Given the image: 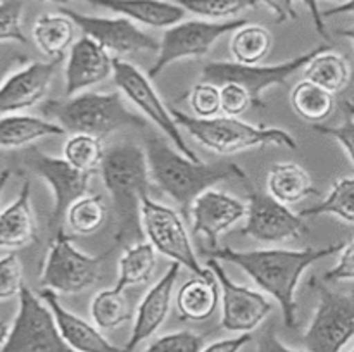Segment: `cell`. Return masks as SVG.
I'll list each match as a JSON object with an SVG mask.
<instances>
[{"label":"cell","instance_id":"obj_1","mask_svg":"<svg viewBox=\"0 0 354 352\" xmlns=\"http://www.w3.org/2000/svg\"><path fill=\"white\" fill-rule=\"evenodd\" d=\"M344 242L304 248H259V251H235L218 247L207 251V257L227 261L244 269L252 282L279 302L283 323L296 328V290L301 276L308 268L322 259L334 255L344 248Z\"/></svg>","mask_w":354,"mask_h":352},{"label":"cell","instance_id":"obj_2","mask_svg":"<svg viewBox=\"0 0 354 352\" xmlns=\"http://www.w3.org/2000/svg\"><path fill=\"white\" fill-rule=\"evenodd\" d=\"M149 171L156 185L168 193L180 206L183 214L189 216L194 200L206 190L213 188L225 179H241L248 183L249 178L234 162H206L190 159L176 150L159 135H149L145 140Z\"/></svg>","mask_w":354,"mask_h":352},{"label":"cell","instance_id":"obj_3","mask_svg":"<svg viewBox=\"0 0 354 352\" xmlns=\"http://www.w3.org/2000/svg\"><path fill=\"white\" fill-rule=\"evenodd\" d=\"M100 176L116 216V240L128 242L142 230V200L149 197L151 171L145 150L135 144H118L106 150Z\"/></svg>","mask_w":354,"mask_h":352},{"label":"cell","instance_id":"obj_4","mask_svg":"<svg viewBox=\"0 0 354 352\" xmlns=\"http://www.w3.org/2000/svg\"><path fill=\"white\" fill-rule=\"evenodd\" d=\"M66 133H83L104 138L127 126L144 128L145 121L124 106L120 93L82 92L68 99L48 100L41 107Z\"/></svg>","mask_w":354,"mask_h":352},{"label":"cell","instance_id":"obj_5","mask_svg":"<svg viewBox=\"0 0 354 352\" xmlns=\"http://www.w3.org/2000/svg\"><path fill=\"white\" fill-rule=\"evenodd\" d=\"M171 113L178 126L189 131L190 137L196 138L201 145L220 155L239 154L266 145H275L289 150L297 148V141L292 133L282 128L258 126L232 116H214L203 119L176 109H171Z\"/></svg>","mask_w":354,"mask_h":352},{"label":"cell","instance_id":"obj_6","mask_svg":"<svg viewBox=\"0 0 354 352\" xmlns=\"http://www.w3.org/2000/svg\"><path fill=\"white\" fill-rule=\"evenodd\" d=\"M0 352H75L62 338L50 307L28 285L19 293V307Z\"/></svg>","mask_w":354,"mask_h":352},{"label":"cell","instance_id":"obj_7","mask_svg":"<svg viewBox=\"0 0 354 352\" xmlns=\"http://www.w3.org/2000/svg\"><path fill=\"white\" fill-rule=\"evenodd\" d=\"M109 252L88 255L73 245L64 230L57 231L45 255L40 273L41 289L55 293H80L99 282L100 269Z\"/></svg>","mask_w":354,"mask_h":352},{"label":"cell","instance_id":"obj_8","mask_svg":"<svg viewBox=\"0 0 354 352\" xmlns=\"http://www.w3.org/2000/svg\"><path fill=\"white\" fill-rule=\"evenodd\" d=\"M327 48V45H320L317 48L304 52L290 61H283L280 64L270 66H245L239 62H207L203 68V81L214 83L221 86L225 83H237L249 92L254 107L265 106L263 95L268 88L277 85H286L287 79L299 69H304L310 64L311 59Z\"/></svg>","mask_w":354,"mask_h":352},{"label":"cell","instance_id":"obj_9","mask_svg":"<svg viewBox=\"0 0 354 352\" xmlns=\"http://www.w3.org/2000/svg\"><path fill=\"white\" fill-rule=\"evenodd\" d=\"M318 307L303 335L308 352H341L354 337V290L339 293L317 282Z\"/></svg>","mask_w":354,"mask_h":352},{"label":"cell","instance_id":"obj_10","mask_svg":"<svg viewBox=\"0 0 354 352\" xmlns=\"http://www.w3.org/2000/svg\"><path fill=\"white\" fill-rule=\"evenodd\" d=\"M244 23V19H190L180 21V23L166 28L165 35L159 41L158 57L147 76L154 78L162 69L168 68L173 62L182 61V59L204 57L221 37L234 33Z\"/></svg>","mask_w":354,"mask_h":352},{"label":"cell","instance_id":"obj_11","mask_svg":"<svg viewBox=\"0 0 354 352\" xmlns=\"http://www.w3.org/2000/svg\"><path fill=\"white\" fill-rule=\"evenodd\" d=\"M113 78L118 90L171 140L176 150H180L187 157L196 159V161L199 159L196 152L187 145L178 123L173 117L171 109L165 106L147 75H144L137 66L124 61L123 57H114Z\"/></svg>","mask_w":354,"mask_h":352},{"label":"cell","instance_id":"obj_12","mask_svg":"<svg viewBox=\"0 0 354 352\" xmlns=\"http://www.w3.org/2000/svg\"><path fill=\"white\" fill-rule=\"evenodd\" d=\"M140 219L144 235L158 254L178 262L194 275H201L206 269L194 252L182 216L173 207L145 197L142 200Z\"/></svg>","mask_w":354,"mask_h":352},{"label":"cell","instance_id":"obj_13","mask_svg":"<svg viewBox=\"0 0 354 352\" xmlns=\"http://www.w3.org/2000/svg\"><path fill=\"white\" fill-rule=\"evenodd\" d=\"M23 161L31 171L37 173L50 186L52 197H54V207H52L50 216L52 231L57 233V231L64 230L62 226H64L69 206L86 195L93 175L80 171L75 166L69 164L64 157H52L35 147H31L24 154Z\"/></svg>","mask_w":354,"mask_h":352},{"label":"cell","instance_id":"obj_14","mask_svg":"<svg viewBox=\"0 0 354 352\" xmlns=\"http://www.w3.org/2000/svg\"><path fill=\"white\" fill-rule=\"evenodd\" d=\"M207 268L214 273L221 292V326L232 333H251L272 313V302L261 292L235 283L220 261L207 259Z\"/></svg>","mask_w":354,"mask_h":352},{"label":"cell","instance_id":"obj_15","mask_svg":"<svg viewBox=\"0 0 354 352\" xmlns=\"http://www.w3.org/2000/svg\"><path fill=\"white\" fill-rule=\"evenodd\" d=\"M245 217L248 223L242 228V235L263 244L296 240L308 231L304 217H301L299 213H292L289 206L275 200L270 193L256 192L251 185Z\"/></svg>","mask_w":354,"mask_h":352},{"label":"cell","instance_id":"obj_16","mask_svg":"<svg viewBox=\"0 0 354 352\" xmlns=\"http://www.w3.org/2000/svg\"><path fill=\"white\" fill-rule=\"evenodd\" d=\"M61 12L71 17L76 28L83 31V35L102 45L113 57H123V55L144 50H159V41L154 37L142 31L133 21L123 16H90V14H82L68 7H61Z\"/></svg>","mask_w":354,"mask_h":352},{"label":"cell","instance_id":"obj_17","mask_svg":"<svg viewBox=\"0 0 354 352\" xmlns=\"http://www.w3.org/2000/svg\"><path fill=\"white\" fill-rule=\"evenodd\" d=\"M248 204L234 195L218 190H206L194 200L190 207V221L196 235H201L209 244V251L218 248L221 235L245 217Z\"/></svg>","mask_w":354,"mask_h":352},{"label":"cell","instance_id":"obj_18","mask_svg":"<svg viewBox=\"0 0 354 352\" xmlns=\"http://www.w3.org/2000/svg\"><path fill=\"white\" fill-rule=\"evenodd\" d=\"M59 62L33 61L0 85V114H16L37 106L47 95Z\"/></svg>","mask_w":354,"mask_h":352},{"label":"cell","instance_id":"obj_19","mask_svg":"<svg viewBox=\"0 0 354 352\" xmlns=\"http://www.w3.org/2000/svg\"><path fill=\"white\" fill-rule=\"evenodd\" d=\"M178 273L180 264L171 262L165 275L159 278V282L147 290L144 299L138 304L137 313H135L130 338L123 347L124 352H133L142 342L151 338L162 326L168 317L169 307H171L173 290H175L176 280H178Z\"/></svg>","mask_w":354,"mask_h":352},{"label":"cell","instance_id":"obj_20","mask_svg":"<svg viewBox=\"0 0 354 352\" xmlns=\"http://www.w3.org/2000/svg\"><path fill=\"white\" fill-rule=\"evenodd\" d=\"M114 57L102 47L83 35L73 43L66 62V93L68 97L85 92L90 86L113 76Z\"/></svg>","mask_w":354,"mask_h":352},{"label":"cell","instance_id":"obj_21","mask_svg":"<svg viewBox=\"0 0 354 352\" xmlns=\"http://www.w3.org/2000/svg\"><path fill=\"white\" fill-rule=\"evenodd\" d=\"M38 295L50 307L62 338L75 352H124V349L111 344L100 333V328H97L95 324H90L88 321L66 309L55 292L41 289Z\"/></svg>","mask_w":354,"mask_h":352},{"label":"cell","instance_id":"obj_22","mask_svg":"<svg viewBox=\"0 0 354 352\" xmlns=\"http://www.w3.org/2000/svg\"><path fill=\"white\" fill-rule=\"evenodd\" d=\"M90 6L102 7L133 23L151 28H169L185 17L187 10L175 0H83Z\"/></svg>","mask_w":354,"mask_h":352},{"label":"cell","instance_id":"obj_23","mask_svg":"<svg viewBox=\"0 0 354 352\" xmlns=\"http://www.w3.org/2000/svg\"><path fill=\"white\" fill-rule=\"evenodd\" d=\"M221 292L216 276L206 266L201 275H194L187 280L176 295V311L183 321H206L218 309Z\"/></svg>","mask_w":354,"mask_h":352},{"label":"cell","instance_id":"obj_24","mask_svg":"<svg viewBox=\"0 0 354 352\" xmlns=\"http://www.w3.org/2000/svg\"><path fill=\"white\" fill-rule=\"evenodd\" d=\"M38 240L37 219L31 209V185L24 179L16 200L0 213V248H23Z\"/></svg>","mask_w":354,"mask_h":352},{"label":"cell","instance_id":"obj_25","mask_svg":"<svg viewBox=\"0 0 354 352\" xmlns=\"http://www.w3.org/2000/svg\"><path fill=\"white\" fill-rule=\"evenodd\" d=\"M75 21L64 12L41 14L33 24V40L48 61L61 62L75 43Z\"/></svg>","mask_w":354,"mask_h":352},{"label":"cell","instance_id":"obj_26","mask_svg":"<svg viewBox=\"0 0 354 352\" xmlns=\"http://www.w3.org/2000/svg\"><path fill=\"white\" fill-rule=\"evenodd\" d=\"M64 133V128L54 121L28 116V114H3L0 117V148L7 150L23 148L40 138L61 137Z\"/></svg>","mask_w":354,"mask_h":352},{"label":"cell","instance_id":"obj_27","mask_svg":"<svg viewBox=\"0 0 354 352\" xmlns=\"http://www.w3.org/2000/svg\"><path fill=\"white\" fill-rule=\"evenodd\" d=\"M266 188L273 199L286 206H292L308 197L318 195V190L311 183L310 173L296 162L273 164L266 176Z\"/></svg>","mask_w":354,"mask_h":352},{"label":"cell","instance_id":"obj_28","mask_svg":"<svg viewBox=\"0 0 354 352\" xmlns=\"http://www.w3.org/2000/svg\"><path fill=\"white\" fill-rule=\"evenodd\" d=\"M158 264V252L149 242H138L124 248L118 261L116 289L124 290L128 286L142 285L151 280Z\"/></svg>","mask_w":354,"mask_h":352},{"label":"cell","instance_id":"obj_29","mask_svg":"<svg viewBox=\"0 0 354 352\" xmlns=\"http://www.w3.org/2000/svg\"><path fill=\"white\" fill-rule=\"evenodd\" d=\"M273 47V37L268 28L261 24L248 23L232 33L230 52L234 62L245 66L259 64Z\"/></svg>","mask_w":354,"mask_h":352},{"label":"cell","instance_id":"obj_30","mask_svg":"<svg viewBox=\"0 0 354 352\" xmlns=\"http://www.w3.org/2000/svg\"><path fill=\"white\" fill-rule=\"evenodd\" d=\"M304 76L330 93H339L348 86L351 69L341 54L327 47L311 59L310 64L304 68Z\"/></svg>","mask_w":354,"mask_h":352},{"label":"cell","instance_id":"obj_31","mask_svg":"<svg viewBox=\"0 0 354 352\" xmlns=\"http://www.w3.org/2000/svg\"><path fill=\"white\" fill-rule=\"evenodd\" d=\"M290 106L304 121L311 124H320L334 110V93L322 88L310 79H303L290 92Z\"/></svg>","mask_w":354,"mask_h":352},{"label":"cell","instance_id":"obj_32","mask_svg":"<svg viewBox=\"0 0 354 352\" xmlns=\"http://www.w3.org/2000/svg\"><path fill=\"white\" fill-rule=\"evenodd\" d=\"M90 316L93 324L100 330H116L123 323L133 317L130 302L123 290L114 289L100 290L95 293L90 304Z\"/></svg>","mask_w":354,"mask_h":352},{"label":"cell","instance_id":"obj_33","mask_svg":"<svg viewBox=\"0 0 354 352\" xmlns=\"http://www.w3.org/2000/svg\"><path fill=\"white\" fill-rule=\"evenodd\" d=\"M107 219V206L100 195H83L69 206L64 223L69 231L80 237H88L99 231Z\"/></svg>","mask_w":354,"mask_h":352},{"label":"cell","instance_id":"obj_34","mask_svg":"<svg viewBox=\"0 0 354 352\" xmlns=\"http://www.w3.org/2000/svg\"><path fill=\"white\" fill-rule=\"evenodd\" d=\"M301 217L335 216L354 224V178H342L334 183L328 195L317 206L301 211Z\"/></svg>","mask_w":354,"mask_h":352},{"label":"cell","instance_id":"obj_35","mask_svg":"<svg viewBox=\"0 0 354 352\" xmlns=\"http://www.w3.org/2000/svg\"><path fill=\"white\" fill-rule=\"evenodd\" d=\"M106 155L102 138L93 135L76 133L69 137L64 144V159L71 166L83 173L95 175L100 171V164Z\"/></svg>","mask_w":354,"mask_h":352},{"label":"cell","instance_id":"obj_36","mask_svg":"<svg viewBox=\"0 0 354 352\" xmlns=\"http://www.w3.org/2000/svg\"><path fill=\"white\" fill-rule=\"evenodd\" d=\"M178 6L207 21H230L258 6V0H175Z\"/></svg>","mask_w":354,"mask_h":352},{"label":"cell","instance_id":"obj_37","mask_svg":"<svg viewBox=\"0 0 354 352\" xmlns=\"http://www.w3.org/2000/svg\"><path fill=\"white\" fill-rule=\"evenodd\" d=\"M23 0H2L0 2V41L26 43L23 31Z\"/></svg>","mask_w":354,"mask_h":352},{"label":"cell","instance_id":"obj_38","mask_svg":"<svg viewBox=\"0 0 354 352\" xmlns=\"http://www.w3.org/2000/svg\"><path fill=\"white\" fill-rule=\"evenodd\" d=\"M189 102L192 107L196 117L220 116L221 113V99H220V86L214 83L199 81L192 86L189 92Z\"/></svg>","mask_w":354,"mask_h":352},{"label":"cell","instance_id":"obj_39","mask_svg":"<svg viewBox=\"0 0 354 352\" xmlns=\"http://www.w3.org/2000/svg\"><path fill=\"white\" fill-rule=\"evenodd\" d=\"M204 335L190 330L173 331L151 342L144 352H201L204 347Z\"/></svg>","mask_w":354,"mask_h":352},{"label":"cell","instance_id":"obj_40","mask_svg":"<svg viewBox=\"0 0 354 352\" xmlns=\"http://www.w3.org/2000/svg\"><path fill=\"white\" fill-rule=\"evenodd\" d=\"M23 264L16 252L0 259V300L19 297L23 290Z\"/></svg>","mask_w":354,"mask_h":352},{"label":"cell","instance_id":"obj_41","mask_svg":"<svg viewBox=\"0 0 354 352\" xmlns=\"http://www.w3.org/2000/svg\"><path fill=\"white\" fill-rule=\"evenodd\" d=\"M220 99L223 116L237 117L252 106L249 92L242 85H237V83H225V85H221Z\"/></svg>","mask_w":354,"mask_h":352},{"label":"cell","instance_id":"obj_42","mask_svg":"<svg viewBox=\"0 0 354 352\" xmlns=\"http://www.w3.org/2000/svg\"><path fill=\"white\" fill-rule=\"evenodd\" d=\"M28 62L30 57L17 47L16 41H0V85Z\"/></svg>","mask_w":354,"mask_h":352},{"label":"cell","instance_id":"obj_43","mask_svg":"<svg viewBox=\"0 0 354 352\" xmlns=\"http://www.w3.org/2000/svg\"><path fill=\"white\" fill-rule=\"evenodd\" d=\"M313 130L318 131L320 135L325 137H330L344 148V152L348 154V157L351 159L354 164V121L351 117L344 121L339 126H327V124H313Z\"/></svg>","mask_w":354,"mask_h":352},{"label":"cell","instance_id":"obj_44","mask_svg":"<svg viewBox=\"0 0 354 352\" xmlns=\"http://www.w3.org/2000/svg\"><path fill=\"white\" fill-rule=\"evenodd\" d=\"M354 280V240L344 245L337 264L325 275V282H348Z\"/></svg>","mask_w":354,"mask_h":352},{"label":"cell","instance_id":"obj_45","mask_svg":"<svg viewBox=\"0 0 354 352\" xmlns=\"http://www.w3.org/2000/svg\"><path fill=\"white\" fill-rule=\"evenodd\" d=\"M258 3L265 6L279 23H289V21L297 19L294 0H258Z\"/></svg>","mask_w":354,"mask_h":352},{"label":"cell","instance_id":"obj_46","mask_svg":"<svg viewBox=\"0 0 354 352\" xmlns=\"http://www.w3.org/2000/svg\"><path fill=\"white\" fill-rule=\"evenodd\" d=\"M252 340L251 333H241L237 337L223 338V340H216L209 345H204L201 352H239L245 344Z\"/></svg>","mask_w":354,"mask_h":352},{"label":"cell","instance_id":"obj_47","mask_svg":"<svg viewBox=\"0 0 354 352\" xmlns=\"http://www.w3.org/2000/svg\"><path fill=\"white\" fill-rule=\"evenodd\" d=\"M256 352H308V351H299V349L287 347L275 333L273 330L263 331L261 337L258 338V345H256Z\"/></svg>","mask_w":354,"mask_h":352},{"label":"cell","instance_id":"obj_48","mask_svg":"<svg viewBox=\"0 0 354 352\" xmlns=\"http://www.w3.org/2000/svg\"><path fill=\"white\" fill-rule=\"evenodd\" d=\"M301 2H303V6L306 7L308 12H310V16H311V19H313V24H315V28H317L318 33H320L322 37L327 40V38H328L327 26H325L324 14H322L320 3H318V0H301Z\"/></svg>","mask_w":354,"mask_h":352},{"label":"cell","instance_id":"obj_49","mask_svg":"<svg viewBox=\"0 0 354 352\" xmlns=\"http://www.w3.org/2000/svg\"><path fill=\"white\" fill-rule=\"evenodd\" d=\"M325 17H334V16H341V14H354V0H348L346 3H341V6H335L328 10H322Z\"/></svg>","mask_w":354,"mask_h":352},{"label":"cell","instance_id":"obj_50","mask_svg":"<svg viewBox=\"0 0 354 352\" xmlns=\"http://www.w3.org/2000/svg\"><path fill=\"white\" fill-rule=\"evenodd\" d=\"M9 331H10V324L7 323V321L0 320V347H2L3 342L7 340V337H9Z\"/></svg>","mask_w":354,"mask_h":352},{"label":"cell","instance_id":"obj_51","mask_svg":"<svg viewBox=\"0 0 354 352\" xmlns=\"http://www.w3.org/2000/svg\"><path fill=\"white\" fill-rule=\"evenodd\" d=\"M10 175H12L10 169H2V171H0V195H2V192L6 190V185L9 183Z\"/></svg>","mask_w":354,"mask_h":352},{"label":"cell","instance_id":"obj_52","mask_svg":"<svg viewBox=\"0 0 354 352\" xmlns=\"http://www.w3.org/2000/svg\"><path fill=\"white\" fill-rule=\"evenodd\" d=\"M337 33L341 35V37H344V38H348V40H351L353 43H354V26L346 28V30H339Z\"/></svg>","mask_w":354,"mask_h":352},{"label":"cell","instance_id":"obj_53","mask_svg":"<svg viewBox=\"0 0 354 352\" xmlns=\"http://www.w3.org/2000/svg\"><path fill=\"white\" fill-rule=\"evenodd\" d=\"M344 107H346V113H348V116L353 117L354 116V100H348V102L344 104Z\"/></svg>","mask_w":354,"mask_h":352},{"label":"cell","instance_id":"obj_54","mask_svg":"<svg viewBox=\"0 0 354 352\" xmlns=\"http://www.w3.org/2000/svg\"><path fill=\"white\" fill-rule=\"evenodd\" d=\"M38 2H44V3H55V6H64V3H68L69 0H38Z\"/></svg>","mask_w":354,"mask_h":352},{"label":"cell","instance_id":"obj_55","mask_svg":"<svg viewBox=\"0 0 354 352\" xmlns=\"http://www.w3.org/2000/svg\"><path fill=\"white\" fill-rule=\"evenodd\" d=\"M325 2H332V3H335V6H341V3H346L348 0H325Z\"/></svg>","mask_w":354,"mask_h":352},{"label":"cell","instance_id":"obj_56","mask_svg":"<svg viewBox=\"0 0 354 352\" xmlns=\"http://www.w3.org/2000/svg\"><path fill=\"white\" fill-rule=\"evenodd\" d=\"M351 352H354V347H353V349H351Z\"/></svg>","mask_w":354,"mask_h":352}]
</instances>
